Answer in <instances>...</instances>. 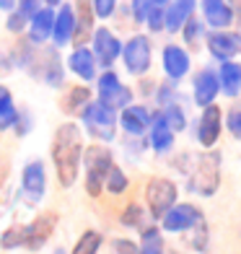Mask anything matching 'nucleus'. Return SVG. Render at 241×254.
Listing matches in <instances>:
<instances>
[{"label":"nucleus","instance_id":"nucleus-19","mask_svg":"<svg viewBox=\"0 0 241 254\" xmlns=\"http://www.w3.org/2000/svg\"><path fill=\"white\" fill-rule=\"evenodd\" d=\"M67 70H70L78 80H83V83H91V80H96L99 75V65H96V57L88 47L83 44H78V47L67 55Z\"/></svg>","mask_w":241,"mask_h":254},{"label":"nucleus","instance_id":"nucleus-15","mask_svg":"<svg viewBox=\"0 0 241 254\" xmlns=\"http://www.w3.org/2000/svg\"><path fill=\"white\" fill-rule=\"evenodd\" d=\"M21 231H24V249L42 252L44 247H47V241L52 239V234H55V215L34 218L31 223L21 226Z\"/></svg>","mask_w":241,"mask_h":254},{"label":"nucleus","instance_id":"nucleus-22","mask_svg":"<svg viewBox=\"0 0 241 254\" xmlns=\"http://www.w3.org/2000/svg\"><path fill=\"white\" fill-rule=\"evenodd\" d=\"M202 16L210 29L221 31L234 24V8L226 0H202Z\"/></svg>","mask_w":241,"mask_h":254},{"label":"nucleus","instance_id":"nucleus-10","mask_svg":"<svg viewBox=\"0 0 241 254\" xmlns=\"http://www.w3.org/2000/svg\"><path fill=\"white\" fill-rule=\"evenodd\" d=\"M221 132H223V112L218 104H210L205 107L197 117V125H194V140L200 143L202 151H213L221 140Z\"/></svg>","mask_w":241,"mask_h":254},{"label":"nucleus","instance_id":"nucleus-25","mask_svg":"<svg viewBox=\"0 0 241 254\" xmlns=\"http://www.w3.org/2000/svg\"><path fill=\"white\" fill-rule=\"evenodd\" d=\"M137 254H166V241H164V231L156 223L145 226L140 231V241H137Z\"/></svg>","mask_w":241,"mask_h":254},{"label":"nucleus","instance_id":"nucleus-17","mask_svg":"<svg viewBox=\"0 0 241 254\" xmlns=\"http://www.w3.org/2000/svg\"><path fill=\"white\" fill-rule=\"evenodd\" d=\"M208 50L210 55L215 57L218 63H228V60H234V57L241 52V34L236 31H210L208 34Z\"/></svg>","mask_w":241,"mask_h":254},{"label":"nucleus","instance_id":"nucleus-27","mask_svg":"<svg viewBox=\"0 0 241 254\" xmlns=\"http://www.w3.org/2000/svg\"><path fill=\"white\" fill-rule=\"evenodd\" d=\"M120 226L130 228V231H143L148 226V210L143 205H137V202H130L122 210V215H120Z\"/></svg>","mask_w":241,"mask_h":254},{"label":"nucleus","instance_id":"nucleus-4","mask_svg":"<svg viewBox=\"0 0 241 254\" xmlns=\"http://www.w3.org/2000/svg\"><path fill=\"white\" fill-rule=\"evenodd\" d=\"M78 117H80V127L88 132V137L99 140L101 145H109L112 140H117V112L109 109L107 104L91 99Z\"/></svg>","mask_w":241,"mask_h":254},{"label":"nucleus","instance_id":"nucleus-36","mask_svg":"<svg viewBox=\"0 0 241 254\" xmlns=\"http://www.w3.org/2000/svg\"><path fill=\"white\" fill-rule=\"evenodd\" d=\"M164 8L166 5H151L145 10V24H148V29L151 31H164Z\"/></svg>","mask_w":241,"mask_h":254},{"label":"nucleus","instance_id":"nucleus-43","mask_svg":"<svg viewBox=\"0 0 241 254\" xmlns=\"http://www.w3.org/2000/svg\"><path fill=\"white\" fill-rule=\"evenodd\" d=\"M5 29L13 31V34H21V31L26 29V18L21 16V13H16V10H10L8 18H5Z\"/></svg>","mask_w":241,"mask_h":254},{"label":"nucleus","instance_id":"nucleus-26","mask_svg":"<svg viewBox=\"0 0 241 254\" xmlns=\"http://www.w3.org/2000/svg\"><path fill=\"white\" fill-rule=\"evenodd\" d=\"M16 120H18V107L13 101V94H10L8 86L0 83V132L13 130Z\"/></svg>","mask_w":241,"mask_h":254},{"label":"nucleus","instance_id":"nucleus-11","mask_svg":"<svg viewBox=\"0 0 241 254\" xmlns=\"http://www.w3.org/2000/svg\"><path fill=\"white\" fill-rule=\"evenodd\" d=\"M148 127H151V109L145 104H130L117 112V130L127 137H145Z\"/></svg>","mask_w":241,"mask_h":254},{"label":"nucleus","instance_id":"nucleus-16","mask_svg":"<svg viewBox=\"0 0 241 254\" xmlns=\"http://www.w3.org/2000/svg\"><path fill=\"white\" fill-rule=\"evenodd\" d=\"M161 65H164V73L171 83H179L181 78L189 75L192 60H189V52L184 47H179V44H166L164 55H161Z\"/></svg>","mask_w":241,"mask_h":254},{"label":"nucleus","instance_id":"nucleus-39","mask_svg":"<svg viewBox=\"0 0 241 254\" xmlns=\"http://www.w3.org/2000/svg\"><path fill=\"white\" fill-rule=\"evenodd\" d=\"M31 130H34L31 112H29V109H18V120H16V125H13V132H16L18 137H24V135H29Z\"/></svg>","mask_w":241,"mask_h":254},{"label":"nucleus","instance_id":"nucleus-46","mask_svg":"<svg viewBox=\"0 0 241 254\" xmlns=\"http://www.w3.org/2000/svg\"><path fill=\"white\" fill-rule=\"evenodd\" d=\"M47 3V8H55V5H62V0H44Z\"/></svg>","mask_w":241,"mask_h":254},{"label":"nucleus","instance_id":"nucleus-29","mask_svg":"<svg viewBox=\"0 0 241 254\" xmlns=\"http://www.w3.org/2000/svg\"><path fill=\"white\" fill-rule=\"evenodd\" d=\"M91 99H94V96H91L88 86H75V88L67 91V96H65V101H62V109H65L67 114H80Z\"/></svg>","mask_w":241,"mask_h":254},{"label":"nucleus","instance_id":"nucleus-30","mask_svg":"<svg viewBox=\"0 0 241 254\" xmlns=\"http://www.w3.org/2000/svg\"><path fill=\"white\" fill-rule=\"evenodd\" d=\"M101 244H104V236H101L99 231L88 228V231H83V234L78 236V241H75V247L70 249V254H99Z\"/></svg>","mask_w":241,"mask_h":254},{"label":"nucleus","instance_id":"nucleus-12","mask_svg":"<svg viewBox=\"0 0 241 254\" xmlns=\"http://www.w3.org/2000/svg\"><path fill=\"white\" fill-rule=\"evenodd\" d=\"M96 57V65L104 67V70H112V65L120 60L122 55V42L114 31L109 29H96L94 31V47H91Z\"/></svg>","mask_w":241,"mask_h":254},{"label":"nucleus","instance_id":"nucleus-3","mask_svg":"<svg viewBox=\"0 0 241 254\" xmlns=\"http://www.w3.org/2000/svg\"><path fill=\"white\" fill-rule=\"evenodd\" d=\"M114 166V153L109 151V145L94 143L83 148V158H80V169H83V187L88 197H99L104 192V179L109 174V169Z\"/></svg>","mask_w":241,"mask_h":254},{"label":"nucleus","instance_id":"nucleus-6","mask_svg":"<svg viewBox=\"0 0 241 254\" xmlns=\"http://www.w3.org/2000/svg\"><path fill=\"white\" fill-rule=\"evenodd\" d=\"M96 94H99L96 101L107 104V107L114 109V112H120L124 107H130V104H135L132 101L135 91L130 86H124L114 70H104L101 75H96Z\"/></svg>","mask_w":241,"mask_h":254},{"label":"nucleus","instance_id":"nucleus-38","mask_svg":"<svg viewBox=\"0 0 241 254\" xmlns=\"http://www.w3.org/2000/svg\"><path fill=\"white\" fill-rule=\"evenodd\" d=\"M181 31H184V42L194 47V44L200 42V37H202V24L192 16V18H187V24L181 26Z\"/></svg>","mask_w":241,"mask_h":254},{"label":"nucleus","instance_id":"nucleus-48","mask_svg":"<svg viewBox=\"0 0 241 254\" xmlns=\"http://www.w3.org/2000/svg\"><path fill=\"white\" fill-rule=\"evenodd\" d=\"M226 3L231 5V8H236V5H241V0H226Z\"/></svg>","mask_w":241,"mask_h":254},{"label":"nucleus","instance_id":"nucleus-5","mask_svg":"<svg viewBox=\"0 0 241 254\" xmlns=\"http://www.w3.org/2000/svg\"><path fill=\"white\" fill-rule=\"evenodd\" d=\"M179 202V187L174 179H164L156 177L145 184V210L151 221H161L166 210H171Z\"/></svg>","mask_w":241,"mask_h":254},{"label":"nucleus","instance_id":"nucleus-45","mask_svg":"<svg viewBox=\"0 0 241 254\" xmlns=\"http://www.w3.org/2000/svg\"><path fill=\"white\" fill-rule=\"evenodd\" d=\"M13 8H16V0H0V10H5V13H10Z\"/></svg>","mask_w":241,"mask_h":254},{"label":"nucleus","instance_id":"nucleus-49","mask_svg":"<svg viewBox=\"0 0 241 254\" xmlns=\"http://www.w3.org/2000/svg\"><path fill=\"white\" fill-rule=\"evenodd\" d=\"M55 254H65V249H57V252H55Z\"/></svg>","mask_w":241,"mask_h":254},{"label":"nucleus","instance_id":"nucleus-9","mask_svg":"<svg viewBox=\"0 0 241 254\" xmlns=\"http://www.w3.org/2000/svg\"><path fill=\"white\" fill-rule=\"evenodd\" d=\"M202 210L194 202H177L171 210L164 213V218L158 221V228L164 234H187L202 221Z\"/></svg>","mask_w":241,"mask_h":254},{"label":"nucleus","instance_id":"nucleus-37","mask_svg":"<svg viewBox=\"0 0 241 254\" xmlns=\"http://www.w3.org/2000/svg\"><path fill=\"white\" fill-rule=\"evenodd\" d=\"M223 127L236 137V140H241V107L231 109L228 114H223Z\"/></svg>","mask_w":241,"mask_h":254},{"label":"nucleus","instance_id":"nucleus-23","mask_svg":"<svg viewBox=\"0 0 241 254\" xmlns=\"http://www.w3.org/2000/svg\"><path fill=\"white\" fill-rule=\"evenodd\" d=\"M52 24H55V10L39 8L29 18V44H47L52 39Z\"/></svg>","mask_w":241,"mask_h":254},{"label":"nucleus","instance_id":"nucleus-47","mask_svg":"<svg viewBox=\"0 0 241 254\" xmlns=\"http://www.w3.org/2000/svg\"><path fill=\"white\" fill-rule=\"evenodd\" d=\"M169 0H151V5H166Z\"/></svg>","mask_w":241,"mask_h":254},{"label":"nucleus","instance_id":"nucleus-14","mask_svg":"<svg viewBox=\"0 0 241 254\" xmlns=\"http://www.w3.org/2000/svg\"><path fill=\"white\" fill-rule=\"evenodd\" d=\"M221 96V83H218V73L213 70V67H202V70L194 75L192 80V101L194 107H210V104H215V99Z\"/></svg>","mask_w":241,"mask_h":254},{"label":"nucleus","instance_id":"nucleus-2","mask_svg":"<svg viewBox=\"0 0 241 254\" xmlns=\"http://www.w3.org/2000/svg\"><path fill=\"white\" fill-rule=\"evenodd\" d=\"M187 190L197 197H213L221 190V153L215 148L192 156V166L187 171Z\"/></svg>","mask_w":241,"mask_h":254},{"label":"nucleus","instance_id":"nucleus-24","mask_svg":"<svg viewBox=\"0 0 241 254\" xmlns=\"http://www.w3.org/2000/svg\"><path fill=\"white\" fill-rule=\"evenodd\" d=\"M215 73H218V83H221V94H226L228 99L241 96V63L239 60L221 63V67Z\"/></svg>","mask_w":241,"mask_h":254},{"label":"nucleus","instance_id":"nucleus-44","mask_svg":"<svg viewBox=\"0 0 241 254\" xmlns=\"http://www.w3.org/2000/svg\"><path fill=\"white\" fill-rule=\"evenodd\" d=\"M148 8H151V0H132V16H135V21H143Z\"/></svg>","mask_w":241,"mask_h":254},{"label":"nucleus","instance_id":"nucleus-32","mask_svg":"<svg viewBox=\"0 0 241 254\" xmlns=\"http://www.w3.org/2000/svg\"><path fill=\"white\" fill-rule=\"evenodd\" d=\"M94 26V10L88 8L86 0H80V5L75 10V39H83Z\"/></svg>","mask_w":241,"mask_h":254},{"label":"nucleus","instance_id":"nucleus-20","mask_svg":"<svg viewBox=\"0 0 241 254\" xmlns=\"http://www.w3.org/2000/svg\"><path fill=\"white\" fill-rule=\"evenodd\" d=\"M73 39H75V8L70 3H62L60 10H55L52 42L55 47H67Z\"/></svg>","mask_w":241,"mask_h":254},{"label":"nucleus","instance_id":"nucleus-7","mask_svg":"<svg viewBox=\"0 0 241 254\" xmlns=\"http://www.w3.org/2000/svg\"><path fill=\"white\" fill-rule=\"evenodd\" d=\"M122 63H124V70H127L132 78H143L148 70H151V39L145 34H135L130 37V42L122 44Z\"/></svg>","mask_w":241,"mask_h":254},{"label":"nucleus","instance_id":"nucleus-13","mask_svg":"<svg viewBox=\"0 0 241 254\" xmlns=\"http://www.w3.org/2000/svg\"><path fill=\"white\" fill-rule=\"evenodd\" d=\"M29 70L37 75L42 83H47L50 88H62L65 86V67H62V60L57 50H47L39 60H34V65Z\"/></svg>","mask_w":241,"mask_h":254},{"label":"nucleus","instance_id":"nucleus-34","mask_svg":"<svg viewBox=\"0 0 241 254\" xmlns=\"http://www.w3.org/2000/svg\"><path fill=\"white\" fill-rule=\"evenodd\" d=\"M0 247L3 249H24V231L21 226H8L3 234H0Z\"/></svg>","mask_w":241,"mask_h":254},{"label":"nucleus","instance_id":"nucleus-41","mask_svg":"<svg viewBox=\"0 0 241 254\" xmlns=\"http://www.w3.org/2000/svg\"><path fill=\"white\" fill-rule=\"evenodd\" d=\"M39 8H42V0H16V8H13V10H16V13H21V16L29 21Z\"/></svg>","mask_w":241,"mask_h":254},{"label":"nucleus","instance_id":"nucleus-42","mask_svg":"<svg viewBox=\"0 0 241 254\" xmlns=\"http://www.w3.org/2000/svg\"><path fill=\"white\" fill-rule=\"evenodd\" d=\"M112 249H114V254H137V241H132V239H114Z\"/></svg>","mask_w":241,"mask_h":254},{"label":"nucleus","instance_id":"nucleus-33","mask_svg":"<svg viewBox=\"0 0 241 254\" xmlns=\"http://www.w3.org/2000/svg\"><path fill=\"white\" fill-rule=\"evenodd\" d=\"M189 234H192L189 247H192L194 252H197V254H208V252H210V231H208V223H205V218L189 231Z\"/></svg>","mask_w":241,"mask_h":254},{"label":"nucleus","instance_id":"nucleus-28","mask_svg":"<svg viewBox=\"0 0 241 254\" xmlns=\"http://www.w3.org/2000/svg\"><path fill=\"white\" fill-rule=\"evenodd\" d=\"M158 112H161V117H164V122L169 125L171 132L187 130V112L179 101H171V104H166V107H161Z\"/></svg>","mask_w":241,"mask_h":254},{"label":"nucleus","instance_id":"nucleus-40","mask_svg":"<svg viewBox=\"0 0 241 254\" xmlns=\"http://www.w3.org/2000/svg\"><path fill=\"white\" fill-rule=\"evenodd\" d=\"M91 10L96 18H109L117 10V0H91Z\"/></svg>","mask_w":241,"mask_h":254},{"label":"nucleus","instance_id":"nucleus-8","mask_svg":"<svg viewBox=\"0 0 241 254\" xmlns=\"http://www.w3.org/2000/svg\"><path fill=\"white\" fill-rule=\"evenodd\" d=\"M47 194V169L44 161L34 158L21 171V200L26 207H37Z\"/></svg>","mask_w":241,"mask_h":254},{"label":"nucleus","instance_id":"nucleus-1","mask_svg":"<svg viewBox=\"0 0 241 254\" xmlns=\"http://www.w3.org/2000/svg\"><path fill=\"white\" fill-rule=\"evenodd\" d=\"M83 130L75 122H62L52 135V164L57 171V182L65 190H70L80 174V158H83Z\"/></svg>","mask_w":241,"mask_h":254},{"label":"nucleus","instance_id":"nucleus-35","mask_svg":"<svg viewBox=\"0 0 241 254\" xmlns=\"http://www.w3.org/2000/svg\"><path fill=\"white\" fill-rule=\"evenodd\" d=\"M174 86H177V83H171V80H166V83H161V86L156 88V96H153V99H156V104H158V109L179 99V94H177V88H174Z\"/></svg>","mask_w":241,"mask_h":254},{"label":"nucleus","instance_id":"nucleus-21","mask_svg":"<svg viewBox=\"0 0 241 254\" xmlns=\"http://www.w3.org/2000/svg\"><path fill=\"white\" fill-rule=\"evenodd\" d=\"M194 3L197 0H169L164 8V31L177 34L187 24V18L194 16Z\"/></svg>","mask_w":241,"mask_h":254},{"label":"nucleus","instance_id":"nucleus-18","mask_svg":"<svg viewBox=\"0 0 241 254\" xmlns=\"http://www.w3.org/2000/svg\"><path fill=\"white\" fill-rule=\"evenodd\" d=\"M145 143L151 151L156 153H169V151H174V143H177V132H171L169 130V125L164 122V117H161V112H151V127H148V132H145Z\"/></svg>","mask_w":241,"mask_h":254},{"label":"nucleus","instance_id":"nucleus-31","mask_svg":"<svg viewBox=\"0 0 241 254\" xmlns=\"http://www.w3.org/2000/svg\"><path fill=\"white\" fill-rule=\"evenodd\" d=\"M127 190H130V177H127V171H124L122 166L114 164V166L109 169L107 179H104V192H109V194H124Z\"/></svg>","mask_w":241,"mask_h":254}]
</instances>
